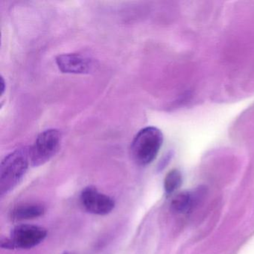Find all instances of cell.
I'll list each match as a JSON object with an SVG mask.
<instances>
[{"label": "cell", "instance_id": "1", "mask_svg": "<svg viewBox=\"0 0 254 254\" xmlns=\"http://www.w3.org/2000/svg\"><path fill=\"white\" fill-rule=\"evenodd\" d=\"M30 164L29 149L20 148L10 153L1 163V195L7 194L23 179Z\"/></svg>", "mask_w": 254, "mask_h": 254}, {"label": "cell", "instance_id": "2", "mask_svg": "<svg viewBox=\"0 0 254 254\" xmlns=\"http://www.w3.org/2000/svg\"><path fill=\"white\" fill-rule=\"evenodd\" d=\"M163 142L161 130L155 127H147L139 130L130 145L133 160L141 166H146L157 157Z\"/></svg>", "mask_w": 254, "mask_h": 254}, {"label": "cell", "instance_id": "3", "mask_svg": "<svg viewBox=\"0 0 254 254\" xmlns=\"http://www.w3.org/2000/svg\"><path fill=\"white\" fill-rule=\"evenodd\" d=\"M47 236L44 227L33 224H20L11 230L10 237L2 240L1 246L6 249H30L41 243Z\"/></svg>", "mask_w": 254, "mask_h": 254}, {"label": "cell", "instance_id": "4", "mask_svg": "<svg viewBox=\"0 0 254 254\" xmlns=\"http://www.w3.org/2000/svg\"><path fill=\"white\" fill-rule=\"evenodd\" d=\"M61 139L60 131L56 129H48L40 133L35 143L29 148L32 166H41L51 160L59 151Z\"/></svg>", "mask_w": 254, "mask_h": 254}, {"label": "cell", "instance_id": "5", "mask_svg": "<svg viewBox=\"0 0 254 254\" xmlns=\"http://www.w3.org/2000/svg\"><path fill=\"white\" fill-rule=\"evenodd\" d=\"M81 201L84 209L94 215H108L115 207V202L112 197L93 187H86L83 190Z\"/></svg>", "mask_w": 254, "mask_h": 254}, {"label": "cell", "instance_id": "6", "mask_svg": "<svg viewBox=\"0 0 254 254\" xmlns=\"http://www.w3.org/2000/svg\"><path fill=\"white\" fill-rule=\"evenodd\" d=\"M59 69L64 73H89L93 68V62L78 53H66L56 58Z\"/></svg>", "mask_w": 254, "mask_h": 254}, {"label": "cell", "instance_id": "7", "mask_svg": "<svg viewBox=\"0 0 254 254\" xmlns=\"http://www.w3.org/2000/svg\"><path fill=\"white\" fill-rule=\"evenodd\" d=\"M45 208L39 203H27L19 205L13 209L11 217L17 221L38 218L44 215Z\"/></svg>", "mask_w": 254, "mask_h": 254}, {"label": "cell", "instance_id": "8", "mask_svg": "<svg viewBox=\"0 0 254 254\" xmlns=\"http://www.w3.org/2000/svg\"><path fill=\"white\" fill-rule=\"evenodd\" d=\"M193 203H194V198L191 193H179L172 200V207L175 212L184 213L191 209Z\"/></svg>", "mask_w": 254, "mask_h": 254}, {"label": "cell", "instance_id": "9", "mask_svg": "<svg viewBox=\"0 0 254 254\" xmlns=\"http://www.w3.org/2000/svg\"><path fill=\"white\" fill-rule=\"evenodd\" d=\"M182 184V175L177 169L170 171L164 180V189L166 194L175 192Z\"/></svg>", "mask_w": 254, "mask_h": 254}, {"label": "cell", "instance_id": "10", "mask_svg": "<svg viewBox=\"0 0 254 254\" xmlns=\"http://www.w3.org/2000/svg\"><path fill=\"white\" fill-rule=\"evenodd\" d=\"M4 91H5V81L3 78L1 77V94H3Z\"/></svg>", "mask_w": 254, "mask_h": 254}, {"label": "cell", "instance_id": "11", "mask_svg": "<svg viewBox=\"0 0 254 254\" xmlns=\"http://www.w3.org/2000/svg\"><path fill=\"white\" fill-rule=\"evenodd\" d=\"M72 254V253L65 252V253H64V254Z\"/></svg>", "mask_w": 254, "mask_h": 254}]
</instances>
